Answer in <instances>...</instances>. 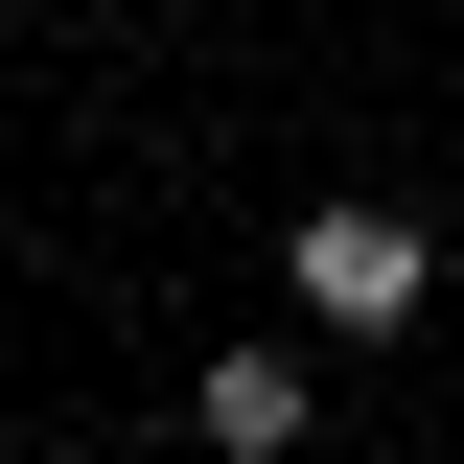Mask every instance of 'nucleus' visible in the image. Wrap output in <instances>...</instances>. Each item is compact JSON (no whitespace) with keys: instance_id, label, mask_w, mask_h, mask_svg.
Returning a JSON list of instances; mask_svg holds the SVG:
<instances>
[{"instance_id":"2","label":"nucleus","mask_w":464,"mask_h":464,"mask_svg":"<svg viewBox=\"0 0 464 464\" xmlns=\"http://www.w3.org/2000/svg\"><path fill=\"white\" fill-rule=\"evenodd\" d=\"M302 418H325V372H302V348H256V325L186 372V441H209V464H302Z\"/></svg>"},{"instance_id":"1","label":"nucleus","mask_w":464,"mask_h":464,"mask_svg":"<svg viewBox=\"0 0 464 464\" xmlns=\"http://www.w3.org/2000/svg\"><path fill=\"white\" fill-rule=\"evenodd\" d=\"M279 302H302V325H348V348H418L441 232H418V209H372V186H325V209L279 232Z\"/></svg>"}]
</instances>
